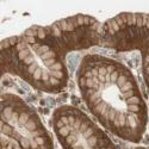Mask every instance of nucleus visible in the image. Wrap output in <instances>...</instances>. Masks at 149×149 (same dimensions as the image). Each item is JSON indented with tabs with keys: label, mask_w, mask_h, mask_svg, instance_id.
<instances>
[{
	"label": "nucleus",
	"mask_w": 149,
	"mask_h": 149,
	"mask_svg": "<svg viewBox=\"0 0 149 149\" xmlns=\"http://www.w3.org/2000/svg\"><path fill=\"white\" fill-rule=\"evenodd\" d=\"M75 81L90 113L100 125L130 143H140L148 128V105L128 66L102 54L85 55Z\"/></svg>",
	"instance_id": "nucleus-1"
},
{
	"label": "nucleus",
	"mask_w": 149,
	"mask_h": 149,
	"mask_svg": "<svg viewBox=\"0 0 149 149\" xmlns=\"http://www.w3.org/2000/svg\"><path fill=\"white\" fill-rule=\"evenodd\" d=\"M67 55L48 26L41 25L7 37L0 45L3 73L17 77L32 88L49 94L61 93L68 87Z\"/></svg>",
	"instance_id": "nucleus-2"
},
{
	"label": "nucleus",
	"mask_w": 149,
	"mask_h": 149,
	"mask_svg": "<svg viewBox=\"0 0 149 149\" xmlns=\"http://www.w3.org/2000/svg\"><path fill=\"white\" fill-rule=\"evenodd\" d=\"M1 149H55L37 111L15 93L1 94Z\"/></svg>",
	"instance_id": "nucleus-3"
},
{
	"label": "nucleus",
	"mask_w": 149,
	"mask_h": 149,
	"mask_svg": "<svg viewBox=\"0 0 149 149\" xmlns=\"http://www.w3.org/2000/svg\"><path fill=\"white\" fill-rule=\"evenodd\" d=\"M52 128L62 149H102L110 140L106 131L87 113L69 104L54 110Z\"/></svg>",
	"instance_id": "nucleus-4"
},
{
	"label": "nucleus",
	"mask_w": 149,
	"mask_h": 149,
	"mask_svg": "<svg viewBox=\"0 0 149 149\" xmlns=\"http://www.w3.org/2000/svg\"><path fill=\"white\" fill-rule=\"evenodd\" d=\"M100 45L118 53L149 48V15L124 12L102 24Z\"/></svg>",
	"instance_id": "nucleus-5"
},
{
	"label": "nucleus",
	"mask_w": 149,
	"mask_h": 149,
	"mask_svg": "<svg viewBox=\"0 0 149 149\" xmlns=\"http://www.w3.org/2000/svg\"><path fill=\"white\" fill-rule=\"evenodd\" d=\"M67 54L100 45L102 23L87 15H75L47 25Z\"/></svg>",
	"instance_id": "nucleus-6"
},
{
	"label": "nucleus",
	"mask_w": 149,
	"mask_h": 149,
	"mask_svg": "<svg viewBox=\"0 0 149 149\" xmlns=\"http://www.w3.org/2000/svg\"><path fill=\"white\" fill-rule=\"evenodd\" d=\"M142 56V77L146 84V87L149 92V48L141 52Z\"/></svg>",
	"instance_id": "nucleus-7"
},
{
	"label": "nucleus",
	"mask_w": 149,
	"mask_h": 149,
	"mask_svg": "<svg viewBox=\"0 0 149 149\" xmlns=\"http://www.w3.org/2000/svg\"><path fill=\"white\" fill-rule=\"evenodd\" d=\"M102 149H118V147L113 143V141H112V140L110 139V140H109V141H107V142L102 147Z\"/></svg>",
	"instance_id": "nucleus-8"
},
{
	"label": "nucleus",
	"mask_w": 149,
	"mask_h": 149,
	"mask_svg": "<svg viewBox=\"0 0 149 149\" xmlns=\"http://www.w3.org/2000/svg\"><path fill=\"white\" fill-rule=\"evenodd\" d=\"M134 149H149V148H147V147H142V146H139V147H135Z\"/></svg>",
	"instance_id": "nucleus-9"
}]
</instances>
